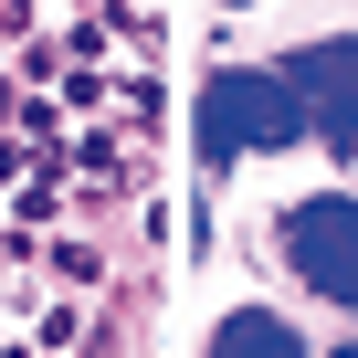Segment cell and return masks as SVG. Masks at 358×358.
I'll use <instances>...</instances> for the list:
<instances>
[{"instance_id":"7a4b0ae2","label":"cell","mask_w":358,"mask_h":358,"mask_svg":"<svg viewBox=\"0 0 358 358\" xmlns=\"http://www.w3.org/2000/svg\"><path fill=\"white\" fill-rule=\"evenodd\" d=\"M285 264L327 295V306H358V201L348 190H316L285 211Z\"/></svg>"},{"instance_id":"3957f363","label":"cell","mask_w":358,"mask_h":358,"mask_svg":"<svg viewBox=\"0 0 358 358\" xmlns=\"http://www.w3.org/2000/svg\"><path fill=\"white\" fill-rule=\"evenodd\" d=\"M285 85H295L306 127H316L337 158H358V43H306V53L285 64Z\"/></svg>"},{"instance_id":"277c9868","label":"cell","mask_w":358,"mask_h":358,"mask_svg":"<svg viewBox=\"0 0 358 358\" xmlns=\"http://www.w3.org/2000/svg\"><path fill=\"white\" fill-rule=\"evenodd\" d=\"M211 358H306V337H295L285 316H264V306H232V316L211 327Z\"/></svg>"},{"instance_id":"5b68a950","label":"cell","mask_w":358,"mask_h":358,"mask_svg":"<svg viewBox=\"0 0 358 358\" xmlns=\"http://www.w3.org/2000/svg\"><path fill=\"white\" fill-rule=\"evenodd\" d=\"M337 358H358V348H337Z\"/></svg>"},{"instance_id":"6da1fadb","label":"cell","mask_w":358,"mask_h":358,"mask_svg":"<svg viewBox=\"0 0 358 358\" xmlns=\"http://www.w3.org/2000/svg\"><path fill=\"white\" fill-rule=\"evenodd\" d=\"M295 137H306V106L285 74H211V95H201V158L211 169L243 148H295Z\"/></svg>"}]
</instances>
